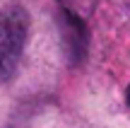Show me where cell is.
I'll use <instances>...</instances> for the list:
<instances>
[{
  "label": "cell",
  "instance_id": "cell-1",
  "mask_svg": "<svg viewBox=\"0 0 130 128\" xmlns=\"http://www.w3.org/2000/svg\"><path fill=\"white\" fill-rule=\"evenodd\" d=\"M29 34V12L22 5L0 10V80L14 75Z\"/></svg>",
  "mask_w": 130,
  "mask_h": 128
},
{
  "label": "cell",
  "instance_id": "cell-2",
  "mask_svg": "<svg viewBox=\"0 0 130 128\" xmlns=\"http://www.w3.org/2000/svg\"><path fill=\"white\" fill-rule=\"evenodd\" d=\"M60 27H63V41L68 46V53L72 63H79L87 53V27H84V17L70 12L63 7L60 15Z\"/></svg>",
  "mask_w": 130,
  "mask_h": 128
},
{
  "label": "cell",
  "instance_id": "cell-3",
  "mask_svg": "<svg viewBox=\"0 0 130 128\" xmlns=\"http://www.w3.org/2000/svg\"><path fill=\"white\" fill-rule=\"evenodd\" d=\"M60 5L65 10H70V12L79 15V17H89V12L94 10L96 0H60Z\"/></svg>",
  "mask_w": 130,
  "mask_h": 128
},
{
  "label": "cell",
  "instance_id": "cell-4",
  "mask_svg": "<svg viewBox=\"0 0 130 128\" xmlns=\"http://www.w3.org/2000/svg\"><path fill=\"white\" fill-rule=\"evenodd\" d=\"M125 99H128V106H130V87H128V92H125Z\"/></svg>",
  "mask_w": 130,
  "mask_h": 128
}]
</instances>
